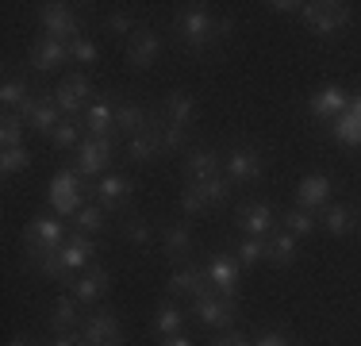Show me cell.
Returning a JSON list of instances; mask_svg holds the SVG:
<instances>
[{
  "instance_id": "7a4b0ae2",
  "label": "cell",
  "mask_w": 361,
  "mask_h": 346,
  "mask_svg": "<svg viewBox=\"0 0 361 346\" xmlns=\"http://www.w3.org/2000/svg\"><path fill=\"white\" fill-rule=\"evenodd\" d=\"M177 35L185 39V47L200 50V47H208V42H216L219 20H212V12H204L200 4H188L185 12L177 16Z\"/></svg>"
},
{
  "instance_id": "277c9868",
  "label": "cell",
  "mask_w": 361,
  "mask_h": 346,
  "mask_svg": "<svg viewBox=\"0 0 361 346\" xmlns=\"http://www.w3.org/2000/svg\"><path fill=\"white\" fill-rule=\"evenodd\" d=\"M50 204H54V215H77L81 212V173L73 169H62L50 177Z\"/></svg>"
},
{
  "instance_id": "f5cc1de1",
  "label": "cell",
  "mask_w": 361,
  "mask_h": 346,
  "mask_svg": "<svg viewBox=\"0 0 361 346\" xmlns=\"http://www.w3.org/2000/svg\"><path fill=\"white\" fill-rule=\"evenodd\" d=\"M104 346H123V339H116V342H104Z\"/></svg>"
},
{
  "instance_id": "3957f363",
  "label": "cell",
  "mask_w": 361,
  "mask_h": 346,
  "mask_svg": "<svg viewBox=\"0 0 361 346\" xmlns=\"http://www.w3.org/2000/svg\"><path fill=\"white\" fill-rule=\"evenodd\" d=\"M97 100V89L85 73H70L62 85L54 89V104L62 108V116H85V104Z\"/></svg>"
},
{
  "instance_id": "2e32d148",
  "label": "cell",
  "mask_w": 361,
  "mask_h": 346,
  "mask_svg": "<svg viewBox=\"0 0 361 346\" xmlns=\"http://www.w3.org/2000/svg\"><path fill=\"white\" fill-rule=\"evenodd\" d=\"M104 285H108V270L104 266H89V273H81L77 281H70V297L77 304H92V300L104 297Z\"/></svg>"
},
{
  "instance_id": "4dcf8cb0",
  "label": "cell",
  "mask_w": 361,
  "mask_h": 346,
  "mask_svg": "<svg viewBox=\"0 0 361 346\" xmlns=\"http://www.w3.org/2000/svg\"><path fill=\"white\" fill-rule=\"evenodd\" d=\"M154 327H158L161 335H180V327H185V311H180L177 304H161L158 316H154Z\"/></svg>"
},
{
  "instance_id": "bcb514c9",
  "label": "cell",
  "mask_w": 361,
  "mask_h": 346,
  "mask_svg": "<svg viewBox=\"0 0 361 346\" xmlns=\"http://www.w3.org/2000/svg\"><path fill=\"white\" fill-rule=\"evenodd\" d=\"M254 346H288V335H281V331H265Z\"/></svg>"
},
{
  "instance_id": "5b68a950",
  "label": "cell",
  "mask_w": 361,
  "mask_h": 346,
  "mask_svg": "<svg viewBox=\"0 0 361 346\" xmlns=\"http://www.w3.org/2000/svg\"><path fill=\"white\" fill-rule=\"evenodd\" d=\"M235 297H219V292H204V297L192 300V316L200 319L204 327H231L235 323Z\"/></svg>"
},
{
  "instance_id": "30bf717a",
  "label": "cell",
  "mask_w": 361,
  "mask_h": 346,
  "mask_svg": "<svg viewBox=\"0 0 361 346\" xmlns=\"http://www.w3.org/2000/svg\"><path fill=\"white\" fill-rule=\"evenodd\" d=\"M116 339H123V335H119V319L111 316V311H92L81 323V342L85 346H104V342H116Z\"/></svg>"
},
{
  "instance_id": "836d02e7",
  "label": "cell",
  "mask_w": 361,
  "mask_h": 346,
  "mask_svg": "<svg viewBox=\"0 0 361 346\" xmlns=\"http://www.w3.org/2000/svg\"><path fill=\"white\" fill-rule=\"evenodd\" d=\"M23 124H27L23 116H16V112H4V124H0L4 150H12V146H23Z\"/></svg>"
},
{
  "instance_id": "f6af8a7d",
  "label": "cell",
  "mask_w": 361,
  "mask_h": 346,
  "mask_svg": "<svg viewBox=\"0 0 361 346\" xmlns=\"http://www.w3.org/2000/svg\"><path fill=\"white\" fill-rule=\"evenodd\" d=\"M212 346H254L246 335H238V331H223V335H216L212 339Z\"/></svg>"
},
{
  "instance_id": "e0dca14e",
  "label": "cell",
  "mask_w": 361,
  "mask_h": 346,
  "mask_svg": "<svg viewBox=\"0 0 361 346\" xmlns=\"http://www.w3.org/2000/svg\"><path fill=\"white\" fill-rule=\"evenodd\" d=\"M66 262V270H85V266L92 262V254H97V242H92L85 231H73L70 239H66V246L58 250Z\"/></svg>"
},
{
  "instance_id": "d6986e66",
  "label": "cell",
  "mask_w": 361,
  "mask_h": 346,
  "mask_svg": "<svg viewBox=\"0 0 361 346\" xmlns=\"http://www.w3.org/2000/svg\"><path fill=\"white\" fill-rule=\"evenodd\" d=\"M307 104H312V112H315V116H319V119H331V116L338 119L342 112L350 108V97H346V93L338 89V85H323V89L315 93V97L307 100Z\"/></svg>"
},
{
  "instance_id": "6da1fadb",
  "label": "cell",
  "mask_w": 361,
  "mask_h": 346,
  "mask_svg": "<svg viewBox=\"0 0 361 346\" xmlns=\"http://www.w3.org/2000/svg\"><path fill=\"white\" fill-rule=\"evenodd\" d=\"M66 246V227L58 223V215H35L23 231V258L31 254H54Z\"/></svg>"
},
{
  "instance_id": "ee69618b",
  "label": "cell",
  "mask_w": 361,
  "mask_h": 346,
  "mask_svg": "<svg viewBox=\"0 0 361 346\" xmlns=\"http://www.w3.org/2000/svg\"><path fill=\"white\" fill-rule=\"evenodd\" d=\"M108 31L131 35V31H135V20H131V16H123V12H116V16H108Z\"/></svg>"
},
{
  "instance_id": "7c38bea8",
  "label": "cell",
  "mask_w": 361,
  "mask_h": 346,
  "mask_svg": "<svg viewBox=\"0 0 361 346\" xmlns=\"http://www.w3.org/2000/svg\"><path fill=\"white\" fill-rule=\"evenodd\" d=\"M111 158V138H85L81 146H77V173L81 177H92V173H100L108 166Z\"/></svg>"
},
{
  "instance_id": "52a82bcc",
  "label": "cell",
  "mask_w": 361,
  "mask_h": 346,
  "mask_svg": "<svg viewBox=\"0 0 361 346\" xmlns=\"http://www.w3.org/2000/svg\"><path fill=\"white\" fill-rule=\"evenodd\" d=\"M39 20H42L47 39H58V42H66V47H70L73 39H81L70 4H42V8H39Z\"/></svg>"
},
{
  "instance_id": "ac0fdd59",
  "label": "cell",
  "mask_w": 361,
  "mask_h": 346,
  "mask_svg": "<svg viewBox=\"0 0 361 346\" xmlns=\"http://www.w3.org/2000/svg\"><path fill=\"white\" fill-rule=\"evenodd\" d=\"M296 196H300V208H304V212H312V208H326V204H331V177H323V173L304 177V181H300V189H296Z\"/></svg>"
},
{
  "instance_id": "7bdbcfd3",
  "label": "cell",
  "mask_w": 361,
  "mask_h": 346,
  "mask_svg": "<svg viewBox=\"0 0 361 346\" xmlns=\"http://www.w3.org/2000/svg\"><path fill=\"white\" fill-rule=\"evenodd\" d=\"M158 138H161V150H180V146H185V127L166 124V127L158 131Z\"/></svg>"
},
{
  "instance_id": "60d3db41",
  "label": "cell",
  "mask_w": 361,
  "mask_h": 346,
  "mask_svg": "<svg viewBox=\"0 0 361 346\" xmlns=\"http://www.w3.org/2000/svg\"><path fill=\"white\" fill-rule=\"evenodd\" d=\"M204 208H208V201L200 196V189H196V185L180 189V212H185V215H200Z\"/></svg>"
},
{
  "instance_id": "5bb4252c",
  "label": "cell",
  "mask_w": 361,
  "mask_h": 346,
  "mask_svg": "<svg viewBox=\"0 0 361 346\" xmlns=\"http://www.w3.org/2000/svg\"><path fill=\"white\" fill-rule=\"evenodd\" d=\"M169 292L173 297H204V292H212V281H208V270H200V266H180V270H173V277H169Z\"/></svg>"
},
{
  "instance_id": "44dd1931",
  "label": "cell",
  "mask_w": 361,
  "mask_h": 346,
  "mask_svg": "<svg viewBox=\"0 0 361 346\" xmlns=\"http://www.w3.org/2000/svg\"><path fill=\"white\" fill-rule=\"evenodd\" d=\"M85 127H89L92 138H108V131L116 127V108L108 104V97H97L85 108Z\"/></svg>"
},
{
  "instance_id": "9c48e42d",
  "label": "cell",
  "mask_w": 361,
  "mask_h": 346,
  "mask_svg": "<svg viewBox=\"0 0 361 346\" xmlns=\"http://www.w3.org/2000/svg\"><path fill=\"white\" fill-rule=\"evenodd\" d=\"M27 119L31 131H42V135H54V127L62 124V108L54 104V97H39V100H27L20 112Z\"/></svg>"
},
{
  "instance_id": "9a60e30c",
  "label": "cell",
  "mask_w": 361,
  "mask_h": 346,
  "mask_svg": "<svg viewBox=\"0 0 361 346\" xmlns=\"http://www.w3.org/2000/svg\"><path fill=\"white\" fill-rule=\"evenodd\" d=\"M66 62H70V47L58 39H42L31 47V69H39V73H50V69H62Z\"/></svg>"
},
{
  "instance_id": "816d5d0a",
  "label": "cell",
  "mask_w": 361,
  "mask_h": 346,
  "mask_svg": "<svg viewBox=\"0 0 361 346\" xmlns=\"http://www.w3.org/2000/svg\"><path fill=\"white\" fill-rule=\"evenodd\" d=\"M8 346H35V342H31V339H12Z\"/></svg>"
},
{
  "instance_id": "b9f144b4",
  "label": "cell",
  "mask_w": 361,
  "mask_h": 346,
  "mask_svg": "<svg viewBox=\"0 0 361 346\" xmlns=\"http://www.w3.org/2000/svg\"><path fill=\"white\" fill-rule=\"evenodd\" d=\"M50 138H54L58 150H70V146L77 143V124H73V119H62V124L54 127V135H50Z\"/></svg>"
},
{
  "instance_id": "484cf974",
  "label": "cell",
  "mask_w": 361,
  "mask_h": 346,
  "mask_svg": "<svg viewBox=\"0 0 361 346\" xmlns=\"http://www.w3.org/2000/svg\"><path fill=\"white\" fill-rule=\"evenodd\" d=\"M77 300L73 297H58L54 300V308H50V327H54L58 335H70L73 327H77Z\"/></svg>"
},
{
  "instance_id": "ba28073f",
  "label": "cell",
  "mask_w": 361,
  "mask_h": 346,
  "mask_svg": "<svg viewBox=\"0 0 361 346\" xmlns=\"http://www.w3.org/2000/svg\"><path fill=\"white\" fill-rule=\"evenodd\" d=\"M223 169H227L231 185L257 181V177H262V154H257L254 146H235V150L227 154V162H223Z\"/></svg>"
},
{
  "instance_id": "f907efd6",
  "label": "cell",
  "mask_w": 361,
  "mask_h": 346,
  "mask_svg": "<svg viewBox=\"0 0 361 346\" xmlns=\"http://www.w3.org/2000/svg\"><path fill=\"white\" fill-rule=\"evenodd\" d=\"M350 112H357V116H361V97H354V100H350Z\"/></svg>"
},
{
  "instance_id": "4fadbf2b",
  "label": "cell",
  "mask_w": 361,
  "mask_h": 346,
  "mask_svg": "<svg viewBox=\"0 0 361 346\" xmlns=\"http://www.w3.org/2000/svg\"><path fill=\"white\" fill-rule=\"evenodd\" d=\"M238 227L246 231L250 239H269L273 235V208L262 201H250L238 208Z\"/></svg>"
},
{
  "instance_id": "1f68e13d",
  "label": "cell",
  "mask_w": 361,
  "mask_h": 346,
  "mask_svg": "<svg viewBox=\"0 0 361 346\" xmlns=\"http://www.w3.org/2000/svg\"><path fill=\"white\" fill-rule=\"evenodd\" d=\"M262 258H269V239H250L246 235L243 242H238V266H257Z\"/></svg>"
},
{
  "instance_id": "d4e9b609",
  "label": "cell",
  "mask_w": 361,
  "mask_h": 346,
  "mask_svg": "<svg viewBox=\"0 0 361 346\" xmlns=\"http://www.w3.org/2000/svg\"><path fill=\"white\" fill-rule=\"evenodd\" d=\"M166 127V124H161ZM161 154V138L158 131H146V135H135L131 143H127V158L131 162H139V166H146V162H154Z\"/></svg>"
},
{
  "instance_id": "ffe728a7",
  "label": "cell",
  "mask_w": 361,
  "mask_h": 346,
  "mask_svg": "<svg viewBox=\"0 0 361 346\" xmlns=\"http://www.w3.org/2000/svg\"><path fill=\"white\" fill-rule=\"evenodd\" d=\"M208 281L219 297H235L238 292V262H231V258H212Z\"/></svg>"
},
{
  "instance_id": "7dc6e473",
  "label": "cell",
  "mask_w": 361,
  "mask_h": 346,
  "mask_svg": "<svg viewBox=\"0 0 361 346\" xmlns=\"http://www.w3.org/2000/svg\"><path fill=\"white\" fill-rule=\"evenodd\" d=\"M50 346H85V342H81V335H58Z\"/></svg>"
},
{
  "instance_id": "cb8c5ba5",
  "label": "cell",
  "mask_w": 361,
  "mask_h": 346,
  "mask_svg": "<svg viewBox=\"0 0 361 346\" xmlns=\"http://www.w3.org/2000/svg\"><path fill=\"white\" fill-rule=\"evenodd\" d=\"M185 169H188V181H212V177H219V154L216 150H192L188 154V162H185Z\"/></svg>"
},
{
  "instance_id": "83f0119b",
  "label": "cell",
  "mask_w": 361,
  "mask_h": 346,
  "mask_svg": "<svg viewBox=\"0 0 361 346\" xmlns=\"http://www.w3.org/2000/svg\"><path fill=\"white\" fill-rule=\"evenodd\" d=\"M319 223L331 235H350V227H354V212H350L346 204H326L319 212Z\"/></svg>"
},
{
  "instance_id": "d590c367",
  "label": "cell",
  "mask_w": 361,
  "mask_h": 346,
  "mask_svg": "<svg viewBox=\"0 0 361 346\" xmlns=\"http://www.w3.org/2000/svg\"><path fill=\"white\" fill-rule=\"evenodd\" d=\"M70 58H73V62H81V66H97V62H100V47L81 35V39L70 42Z\"/></svg>"
},
{
  "instance_id": "d6a6232c",
  "label": "cell",
  "mask_w": 361,
  "mask_h": 346,
  "mask_svg": "<svg viewBox=\"0 0 361 346\" xmlns=\"http://www.w3.org/2000/svg\"><path fill=\"white\" fill-rule=\"evenodd\" d=\"M0 100H4V108H8V112H16V108L23 112V104L31 100V89H27V81H20V77H12V81H4V89H0Z\"/></svg>"
},
{
  "instance_id": "f35d334b",
  "label": "cell",
  "mask_w": 361,
  "mask_h": 346,
  "mask_svg": "<svg viewBox=\"0 0 361 346\" xmlns=\"http://www.w3.org/2000/svg\"><path fill=\"white\" fill-rule=\"evenodd\" d=\"M31 166V150L27 146H12V150H4V158H0V169L4 173H20Z\"/></svg>"
},
{
  "instance_id": "7402d4cb",
  "label": "cell",
  "mask_w": 361,
  "mask_h": 346,
  "mask_svg": "<svg viewBox=\"0 0 361 346\" xmlns=\"http://www.w3.org/2000/svg\"><path fill=\"white\" fill-rule=\"evenodd\" d=\"M127 196H131V181L119 177V173H111V177H104L97 185V204L104 208V212H111V208H123Z\"/></svg>"
},
{
  "instance_id": "f1b7e54d",
  "label": "cell",
  "mask_w": 361,
  "mask_h": 346,
  "mask_svg": "<svg viewBox=\"0 0 361 346\" xmlns=\"http://www.w3.org/2000/svg\"><path fill=\"white\" fill-rule=\"evenodd\" d=\"M292 258H296V235L292 231H273L269 235V262L288 266Z\"/></svg>"
},
{
  "instance_id": "681fc988",
  "label": "cell",
  "mask_w": 361,
  "mask_h": 346,
  "mask_svg": "<svg viewBox=\"0 0 361 346\" xmlns=\"http://www.w3.org/2000/svg\"><path fill=\"white\" fill-rule=\"evenodd\" d=\"M269 8H273V12H296V8H300V4H288V0H273V4H269Z\"/></svg>"
},
{
  "instance_id": "8992f818",
  "label": "cell",
  "mask_w": 361,
  "mask_h": 346,
  "mask_svg": "<svg viewBox=\"0 0 361 346\" xmlns=\"http://www.w3.org/2000/svg\"><path fill=\"white\" fill-rule=\"evenodd\" d=\"M300 16L315 35H334L350 23V4H300Z\"/></svg>"
},
{
  "instance_id": "74e56055",
  "label": "cell",
  "mask_w": 361,
  "mask_h": 346,
  "mask_svg": "<svg viewBox=\"0 0 361 346\" xmlns=\"http://www.w3.org/2000/svg\"><path fill=\"white\" fill-rule=\"evenodd\" d=\"M104 227V208L100 204H85L81 212H77V231H85V235H92V231Z\"/></svg>"
},
{
  "instance_id": "8fae6325",
  "label": "cell",
  "mask_w": 361,
  "mask_h": 346,
  "mask_svg": "<svg viewBox=\"0 0 361 346\" xmlns=\"http://www.w3.org/2000/svg\"><path fill=\"white\" fill-rule=\"evenodd\" d=\"M158 54H161V39L150 28H139L131 39H127V62H131L135 69L154 66V62H158Z\"/></svg>"
},
{
  "instance_id": "603a6c76",
  "label": "cell",
  "mask_w": 361,
  "mask_h": 346,
  "mask_svg": "<svg viewBox=\"0 0 361 346\" xmlns=\"http://www.w3.org/2000/svg\"><path fill=\"white\" fill-rule=\"evenodd\" d=\"M161 246H166V258L185 262V258L192 254V235H188L185 223H169V227L161 231Z\"/></svg>"
},
{
  "instance_id": "ab89813d",
  "label": "cell",
  "mask_w": 361,
  "mask_h": 346,
  "mask_svg": "<svg viewBox=\"0 0 361 346\" xmlns=\"http://www.w3.org/2000/svg\"><path fill=\"white\" fill-rule=\"evenodd\" d=\"M123 239L135 242V246H146V242L154 239V231H150V223H142V220H127L123 223Z\"/></svg>"
},
{
  "instance_id": "c3c4849f",
  "label": "cell",
  "mask_w": 361,
  "mask_h": 346,
  "mask_svg": "<svg viewBox=\"0 0 361 346\" xmlns=\"http://www.w3.org/2000/svg\"><path fill=\"white\" fill-rule=\"evenodd\" d=\"M161 346H192V339H185V335H169V339H161Z\"/></svg>"
},
{
  "instance_id": "4316f807",
  "label": "cell",
  "mask_w": 361,
  "mask_h": 346,
  "mask_svg": "<svg viewBox=\"0 0 361 346\" xmlns=\"http://www.w3.org/2000/svg\"><path fill=\"white\" fill-rule=\"evenodd\" d=\"M196 116V100L188 97V93H173V97L166 100V124L173 127H188Z\"/></svg>"
},
{
  "instance_id": "e575fe53",
  "label": "cell",
  "mask_w": 361,
  "mask_h": 346,
  "mask_svg": "<svg viewBox=\"0 0 361 346\" xmlns=\"http://www.w3.org/2000/svg\"><path fill=\"white\" fill-rule=\"evenodd\" d=\"M188 185H192V181H188ZM196 189H200V196H204V201H208L212 208H216V204L227 201L231 181H227V177H212V181H196Z\"/></svg>"
},
{
  "instance_id": "f546056e",
  "label": "cell",
  "mask_w": 361,
  "mask_h": 346,
  "mask_svg": "<svg viewBox=\"0 0 361 346\" xmlns=\"http://www.w3.org/2000/svg\"><path fill=\"white\" fill-rule=\"evenodd\" d=\"M334 138L346 143V146H361V116H357V112L346 108L338 119H334Z\"/></svg>"
},
{
  "instance_id": "8d00e7d4",
  "label": "cell",
  "mask_w": 361,
  "mask_h": 346,
  "mask_svg": "<svg viewBox=\"0 0 361 346\" xmlns=\"http://www.w3.org/2000/svg\"><path fill=\"white\" fill-rule=\"evenodd\" d=\"M285 231H292V235H312L315 231V215L312 212H304V208H292V212L285 215Z\"/></svg>"
}]
</instances>
